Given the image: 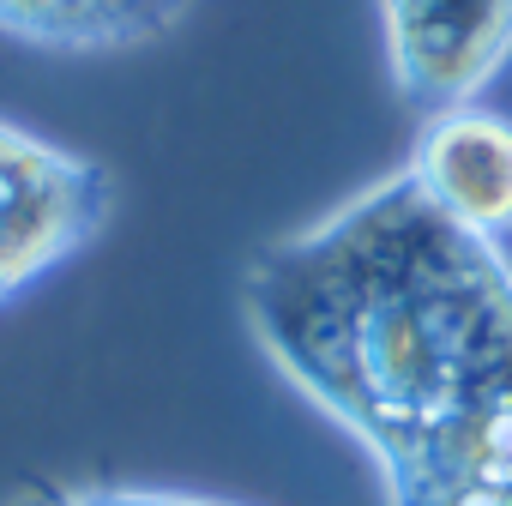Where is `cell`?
<instances>
[{
    "label": "cell",
    "mask_w": 512,
    "mask_h": 506,
    "mask_svg": "<svg viewBox=\"0 0 512 506\" xmlns=\"http://www.w3.org/2000/svg\"><path fill=\"white\" fill-rule=\"evenodd\" d=\"M241 320L386 506H512V266L410 169L266 241Z\"/></svg>",
    "instance_id": "cell-1"
},
{
    "label": "cell",
    "mask_w": 512,
    "mask_h": 506,
    "mask_svg": "<svg viewBox=\"0 0 512 506\" xmlns=\"http://www.w3.org/2000/svg\"><path fill=\"white\" fill-rule=\"evenodd\" d=\"M109 217L115 181L97 157L0 115V308L73 266Z\"/></svg>",
    "instance_id": "cell-2"
},
{
    "label": "cell",
    "mask_w": 512,
    "mask_h": 506,
    "mask_svg": "<svg viewBox=\"0 0 512 506\" xmlns=\"http://www.w3.org/2000/svg\"><path fill=\"white\" fill-rule=\"evenodd\" d=\"M374 25L416 121L476 103L512 67V0H374Z\"/></svg>",
    "instance_id": "cell-3"
},
{
    "label": "cell",
    "mask_w": 512,
    "mask_h": 506,
    "mask_svg": "<svg viewBox=\"0 0 512 506\" xmlns=\"http://www.w3.org/2000/svg\"><path fill=\"white\" fill-rule=\"evenodd\" d=\"M404 169L440 211H452L476 235L488 241L512 235V121L506 115L482 103L428 115L416 127Z\"/></svg>",
    "instance_id": "cell-4"
},
{
    "label": "cell",
    "mask_w": 512,
    "mask_h": 506,
    "mask_svg": "<svg viewBox=\"0 0 512 506\" xmlns=\"http://www.w3.org/2000/svg\"><path fill=\"white\" fill-rule=\"evenodd\" d=\"M187 0H0V37L55 55H121L169 37Z\"/></svg>",
    "instance_id": "cell-5"
},
{
    "label": "cell",
    "mask_w": 512,
    "mask_h": 506,
    "mask_svg": "<svg viewBox=\"0 0 512 506\" xmlns=\"http://www.w3.org/2000/svg\"><path fill=\"white\" fill-rule=\"evenodd\" d=\"M0 506H241V500H217V494H193V488H157V482H37V488H19Z\"/></svg>",
    "instance_id": "cell-6"
}]
</instances>
